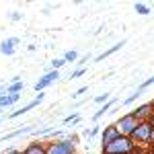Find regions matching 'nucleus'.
Segmentation results:
<instances>
[{"instance_id":"14","label":"nucleus","mask_w":154,"mask_h":154,"mask_svg":"<svg viewBox=\"0 0 154 154\" xmlns=\"http://www.w3.org/2000/svg\"><path fill=\"white\" fill-rule=\"evenodd\" d=\"M54 64V68H62L64 64H66V60H56V62H51Z\"/></svg>"},{"instance_id":"10","label":"nucleus","mask_w":154,"mask_h":154,"mask_svg":"<svg viewBox=\"0 0 154 154\" xmlns=\"http://www.w3.org/2000/svg\"><path fill=\"white\" fill-rule=\"evenodd\" d=\"M111 105H113V103H107V105L103 107L101 111H97V113H95V119H99V117H101V115H103V113H105V111H109V109H111Z\"/></svg>"},{"instance_id":"15","label":"nucleus","mask_w":154,"mask_h":154,"mask_svg":"<svg viewBox=\"0 0 154 154\" xmlns=\"http://www.w3.org/2000/svg\"><path fill=\"white\" fill-rule=\"evenodd\" d=\"M27 154H43V150H41V148H37V146H33V148H31Z\"/></svg>"},{"instance_id":"8","label":"nucleus","mask_w":154,"mask_h":154,"mask_svg":"<svg viewBox=\"0 0 154 154\" xmlns=\"http://www.w3.org/2000/svg\"><path fill=\"white\" fill-rule=\"evenodd\" d=\"M134 136H136V138H148V136H150V125H140V128H138V130L134 131Z\"/></svg>"},{"instance_id":"4","label":"nucleus","mask_w":154,"mask_h":154,"mask_svg":"<svg viewBox=\"0 0 154 154\" xmlns=\"http://www.w3.org/2000/svg\"><path fill=\"white\" fill-rule=\"evenodd\" d=\"M49 154H72V142H60L51 146Z\"/></svg>"},{"instance_id":"1","label":"nucleus","mask_w":154,"mask_h":154,"mask_svg":"<svg viewBox=\"0 0 154 154\" xmlns=\"http://www.w3.org/2000/svg\"><path fill=\"white\" fill-rule=\"evenodd\" d=\"M105 150L109 154H115V152H128L130 150V142L128 140H113L111 144H107Z\"/></svg>"},{"instance_id":"13","label":"nucleus","mask_w":154,"mask_h":154,"mask_svg":"<svg viewBox=\"0 0 154 154\" xmlns=\"http://www.w3.org/2000/svg\"><path fill=\"white\" fill-rule=\"evenodd\" d=\"M76 58H78V54H76V51H68V54H66V58H64V60H70V62H74Z\"/></svg>"},{"instance_id":"5","label":"nucleus","mask_w":154,"mask_h":154,"mask_svg":"<svg viewBox=\"0 0 154 154\" xmlns=\"http://www.w3.org/2000/svg\"><path fill=\"white\" fill-rule=\"evenodd\" d=\"M17 41H19L17 37H11V39H6V41H2V45H0V51H2V54H6V56H11Z\"/></svg>"},{"instance_id":"16","label":"nucleus","mask_w":154,"mask_h":154,"mask_svg":"<svg viewBox=\"0 0 154 154\" xmlns=\"http://www.w3.org/2000/svg\"><path fill=\"white\" fill-rule=\"evenodd\" d=\"M80 74H84V70H82V68H80V70H76V72H74V74H72V78H76V76H80Z\"/></svg>"},{"instance_id":"3","label":"nucleus","mask_w":154,"mask_h":154,"mask_svg":"<svg viewBox=\"0 0 154 154\" xmlns=\"http://www.w3.org/2000/svg\"><path fill=\"white\" fill-rule=\"evenodd\" d=\"M56 78H60L58 70H54V72H49V74H45V76H43V78H41V80H39V82L35 84V91H43V88H45V86H48L49 82H54Z\"/></svg>"},{"instance_id":"11","label":"nucleus","mask_w":154,"mask_h":154,"mask_svg":"<svg viewBox=\"0 0 154 154\" xmlns=\"http://www.w3.org/2000/svg\"><path fill=\"white\" fill-rule=\"evenodd\" d=\"M136 11L140 12V14H148V12H150V11H148V6H146V4H136Z\"/></svg>"},{"instance_id":"9","label":"nucleus","mask_w":154,"mask_h":154,"mask_svg":"<svg viewBox=\"0 0 154 154\" xmlns=\"http://www.w3.org/2000/svg\"><path fill=\"white\" fill-rule=\"evenodd\" d=\"M19 99V95H8V97H0V107H4V105H12L14 101Z\"/></svg>"},{"instance_id":"2","label":"nucleus","mask_w":154,"mask_h":154,"mask_svg":"<svg viewBox=\"0 0 154 154\" xmlns=\"http://www.w3.org/2000/svg\"><path fill=\"white\" fill-rule=\"evenodd\" d=\"M134 128H136V121H134L131 115H128V117H123L121 121H119L117 131L119 134H130V131H134Z\"/></svg>"},{"instance_id":"12","label":"nucleus","mask_w":154,"mask_h":154,"mask_svg":"<svg viewBox=\"0 0 154 154\" xmlns=\"http://www.w3.org/2000/svg\"><path fill=\"white\" fill-rule=\"evenodd\" d=\"M21 86H23V84H21V82H14V84H11V86H8V91H11L12 95H14L17 91H21Z\"/></svg>"},{"instance_id":"7","label":"nucleus","mask_w":154,"mask_h":154,"mask_svg":"<svg viewBox=\"0 0 154 154\" xmlns=\"http://www.w3.org/2000/svg\"><path fill=\"white\" fill-rule=\"evenodd\" d=\"M121 45H125V41H119L117 45H113V48H111V49H107V51H103V54H101V56L97 58V62H101V60H105L107 56H111V54H115L117 49H121Z\"/></svg>"},{"instance_id":"6","label":"nucleus","mask_w":154,"mask_h":154,"mask_svg":"<svg viewBox=\"0 0 154 154\" xmlns=\"http://www.w3.org/2000/svg\"><path fill=\"white\" fill-rule=\"evenodd\" d=\"M41 99H43V95H39V97L35 99V101H31V103H29L27 107H23V109H19V111H14V113H12V117H17V115H21V113H25V111H29V109H33L35 105H39V101H41Z\"/></svg>"},{"instance_id":"17","label":"nucleus","mask_w":154,"mask_h":154,"mask_svg":"<svg viewBox=\"0 0 154 154\" xmlns=\"http://www.w3.org/2000/svg\"><path fill=\"white\" fill-rule=\"evenodd\" d=\"M152 136H154V134H152Z\"/></svg>"}]
</instances>
